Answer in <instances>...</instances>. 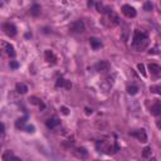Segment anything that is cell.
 <instances>
[{"instance_id":"cell-17","label":"cell","mask_w":161,"mask_h":161,"mask_svg":"<svg viewBox=\"0 0 161 161\" xmlns=\"http://www.w3.org/2000/svg\"><path fill=\"white\" fill-rule=\"evenodd\" d=\"M15 90H17L18 93L25 94L26 92H28V86H26L25 83H17V86H15Z\"/></svg>"},{"instance_id":"cell-6","label":"cell","mask_w":161,"mask_h":161,"mask_svg":"<svg viewBox=\"0 0 161 161\" xmlns=\"http://www.w3.org/2000/svg\"><path fill=\"white\" fill-rule=\"evenodd\" d=\"M110 69H111V64L107 60H99L96 64V71L99 72V73H105V72H108Z\"/></svg>"},{"instance_id":"cell-14","label":"cell","mask_w":161,"mask_h":161,"mask_svg":"<svg viewBox=\"0 0 161 161\" xmlns=\"http://www.w3.org/2000/svg\"><path fill=\"white\" fill-rule=\"evenodd\" d=\"M74 155L77 156V158H80V159H86L87 156H88V151L86 150V149H83V147H78V149H76V151H74Z\"/></svg>"},{"instance_id":"cell-31","label":"cell","mask_w":161,"mask_h":161,"mask_svg":"<svg viewBox=\"0 0 161 161\" xmlns=\"http://www.w3.org/2000/svg\"><path fill=\"white\" fill-rule=\"evenodd\" d=\"M156 53H158V48H154L150 51V54H156Z\"/></svg>"},{"instance_id":"cell-26","label":"cell","mask_w":161,"mask_h":161,"mask_svg":"<svg viewBox=\"0 0 161 161\" xmlns=\"http://www.w3.org/2000/svg\"><path fill=\"white\" fill-rule=\"evenodd\" d=\"M25 130H26V132L32 133V132H34V130H35V127H34L33 125H28V126H25Z\"/></svg>"},{"instance_id":"cell-24","label":"cell","mask_w":161,"mask_h":161,"mask_svg":"<svg viewBox=\"0 0 161 161\" xmlns=\"http://www.w3.org/2000/svg\"><path fill=\"white\" fill-rule=\"evenodd\" d=\"M150 91L154 92V93H161V87H159V86H151L150 87Z\"/></svg>"},{"instance_id":"cell-30","label":"cell","mask_w":161,"mask_h":161,"mask_svg":"<svg viewBox=\"0 0 161 161\" xmlns=\"http://www.w3.org/2000/svg\"><path fill=\"white\" fill-rule=\"evenodd\" d=\"M87 5H88V6H90V8H91V6H93V5H94V1H93V0H88Z\"/></svg>"},{"instance_id":"cell-13","label":"cell","mask_w":161,"mask_h":161,"mask_svg":"<svg viewBox=\"0 0 161 161\" xmlns=\"http://www.w3.org/2000/svg\"><path fill=\"white\" fill-rule=\"evenodd\" d=\"M56 86L57 87H64V88H67V90H69V88L72 87V83L69 82V80H66L63 78H58V79H57Z\"/></svg>"},{"instance_id":"cell-2","label":"cell","mask_w":161,"mask_h":161,"mask_svg":"<svg viewBox=\"0 0 161 161\" xmlns=\"http://www.w3.org/2000/svg\"><path fill=\"white\" fill-rule=\"evenodd\" d=\"M106 24L108 25V26H116V25H118L121 23V19H120V17L115 13V11H112V10H110L108 13L106 14Z\"/></svg>"},{"instance_id":"cell-33","label":"cell","mask_w":161,"mask_h":161,"mask_svg":"<svg viewBox=\"0 0 161 161\" xmlns=\"http://www.w3.org/2000/svg\"><path fill=\"white\" fill-rule=\"evenodd\" d=\"M86 113H87V115H91V113H92V110H91V108H86Z\"/></svg>"},{"instance_id":"cell-23","label":"cell","mask_w":161,"mask_h":161,"mask_svg":"<svg viewBox=\"0 0 161 161\" xmlns=\"http://www.w3.org/2000/svg\"><path fill=\"white\" fill-rule=\"evenodd\" d=\"M137 68H139V71H140V73L144 76V77H146V71H145V66L142 63H140L139 66H137Z\"/></svg>"},{"instance_id":"cell-10","label":"cell","mask_w":161,"mask_h":161,"mask_svg":"<svg viewBox=\"0 0 161 161\" xmlns=\"http://www.w3.org/2000/svg\"><path fill=\"white\" fill-rule=\"evenodd\" d=\"M44 57H45V60H47L48 63H52V64H56L57 63V57H56V54L52 51H45Z\"/></svg>"},{"instance_id":"cell-8","label":"cell","mask_w":161,"mask_h":161,"mask_svg":"<svg viewBox=\"0 0 161 161\" xmlns=\"http://www.w3.org/2000/svg\"><path fill=\"white\" fill-rule=\"evenodd\" d=\"M121 10H122V13H124V15H126L127 18H135L136 14H137L135 8L131 6V5H124Z\"/></svg>"},{"instance_id":"cell-19","label":"cell","mask_w":161,"mask_h":161,"mask_svg":"<svg viewBox=\"0 0 161 161\" xmlns=\"http://www.w3.org/2000/svg\"><path fill=\"white\" fill-rule=\"evenodd\" d=\"M151 113L158 116V115L161 113V105L160 103H155L154 106H151Z\"/></svg>"},{"instance_id":"cell-9","label":"cell","mask_w":161,"mask_h":161,"mask_svg":"<svg viewBox=\"0 0 161 161\" xmlns=\"http://www.w3.org/2000/svg\"><path fill=\"white\" fill-rule=\"evenodd\" d=\"M3 48H4V51H5V53L9 57H15V49H14V47L11 45L10 43H6V42H3Z\"/></svg>"},{"instance_id":"cell-20","label":"cell","mask_w":161,"mask_h":161,"mask_svg":"<svg viewBox=\"0 0 161 161\" xmlns=\"http://www.w3.org/2000/svg\"><path fill=\"white\" fill-rule=\"evenodd\" d=\"M151 155H152L151 147H145L144 150H142V158H144V159H149V158H151Z\"/></svg>"},{"instance_id":"cell-21","label":"cell","mask_w":161,"mask_h":161,"mask_svg":"<svg viewBox=\"0 0 161 161\" xmlns=\"http://www.w3.org/2000/svg\"><path fill=\"white\" fill-rule=\"evenodd\" d=\"M25 121H26V118H19V120L15 121V127L17 128H23L24 127V125H25Z\"/></svg>"},{"instance_id":"cell-25","label":"cell","mask_w":161,"mask_h":161,"mask_svg":"<svg viewBox=\"0 0 161 161\" xmlns=\"http://www.w3.org/2000/svg\"><path fill=\"white\" fill-rule=\"evenodd\" d=\"M144 10H146V11L152 10V4L150 1H146V3L144 4Z\"/></svg>"},{"instance_id":"cell-29","label":"cell","mask_w":161,"mask_h":161,"mask_svg":"<svg viewBox=\"0 0 161 161\" xmlns=\"http://www.w3.org/2000/svg\"><path fill=\"white\" fill-rule=\"evenodd\" d=\"M60 111H62L63 115H68V113H69V110H68L66 106H62V107H60Z\"/></svg>"},{"instance_id":"cell-16","label":"cell","mask_w":161,"mask_h":161,"mask_svg":"<svg viewBox=\"0 0 161 161\" xmlns=\"http://www.w3.org/2000/svg\"><path fill=\"white\" fill-rule=\"evenodd\" d=\"M90 44H91V47L94 49V51H97V49H99L102 47V42L97 39V38H91L90 39Z\"/></svg>"},{"instance_id":"cell-7","label":"cell","mask_w":161,"mask_h":161,"mask_svg":"<svg viewBox=\"0 0 161 161\" xmlns=\"http://www.w3.org/2000/svg\"><path fill=\"white\" fill-rule=\"evenodd\" d=\"M131 135H132L133 137H136V139L139 140V141H141V142H144V144L147 142V133H146V131H145L144 128L131 132Z\"/></svg>"},{"instance_id":"cell-3","label":"cell","mask_w":161,"mask_h":161,"mask_svg":"<svg viewBox=\"0 0 161 161\" xmlns=\"http://www.w3.org/2000/svg\"><path fill=\"white\" fill-rule=\"evenodd\" d=\"M115 79H116V74H112V76H108V77H106L105 79L102 80V83L99 84V87H101L102 91H110L111 88H112V86L115 84Z\"/></svg>"},{"instance_id":"cell-22","label":"cell","mask_w":161,"mask_h":161,"mask_svg":"<svg viewBox=\"0 0 161 161\" xmlns=\"http://www.w3.org/2000/svg\"><path fill=\"white\" fill-rule=\"evenodd\" d=\"M127 92H128V94H136L137 92H139V87L137 86H130L128 88H127Z\"/></svg>"},{"instance_id":"cell-28","label":"cell","mask_w":161,"mask_h":161,"mask_svg":"<svg viewBox=\"0 0 161 161\" xmlns=\"http://www.w3.org/2000/svg\"><path fill=\"white\" fill-rule=\"evenodd\" d=\"M29 101H30V102H32V103H33V105H40V103H42V102H39V101H40V99H38V98H35V97H32V98H30V99H29Z\"/></svg>"},{"instance_id":"cell-12","label":"cell","mask_w":161,"mask_h":161,"mask_svg":"<svg viewBox=\"0 0 161 161\" xmlns=\"http://www.w3.org/2000/svg\"><path fill=\"white\" fill-rule=\"evenodd\" d=\"M149 71H150L152 74H155V76L161 74V67L159 66V64H156V63H150V64H149Z\"/></svg>"},{"instance_id":"cell-1","label":"cell","mask_w":161,"mask_h":161,"mask_svg":"<svg viewBox=\"0 0 161 161\" xmlns=\"http://www.w3.org/2000/svg\"><path fill=\"white\" fill-rule=\"evenodd\" d=\"M147 40V34L144 33V32H140V30H135L133 33V40L132 43L135 47H142V43H146Z\"/></svg>"},{"instance_id":"cell-11","label":"cell","mask_w":161,"mask_h":161,"mask_svg":"<svg viewBox=\"0 0 161 161\" xmlns=\"http://www.w3.org/2000/svg\"><path fill=\"white\" fill-rule=\"evenodd\" d=\"M1 159H3V161H10V160H14V161H20V159L17 158V156H14V155H13V152H11V151H5V152L3 154Z\"/></svg>"},{"instance_id":"cell-15","label":"cell","mask_w":161,"mask_h":161,"mask_svg":"<svg viewBox=\"0 0 161 161\" xmlns=\"http://www.w3.org/2000/svg\"><path fill=\"white\" fill-rule=\"evenodd\" d=\"M45 125H47L48 128H56L57 126L60 125V121L58 120V118H49V120L45 122Z\"/></svg>"},{"instance_id":"cell-27","label":"cell","mask_w":161,"mask_h":161,"mask_svg":"<svg viewBox=\"0 0 161 161\" xmlns=\"http://www.w3.org/2000/svg\"><path fill=\"white\" fill-rule=\"evenodd\" d=\"M10 68H13V69H17V68H19V63L15 62V60H11V62H10Z\"/></svg>"},{"instance_id":"cell-34","label":"cell","mask_w":161,"mask_h":161,"mask_svg":"<svg viewBox=\"0 0 161 161\" xmlns=\"http://www.w3.org/2000/svg\"><path fill=\"white\" fill-rule=\"evenodd\" d=\"M156 125H158V127L161 130V121H158V124H156Z\"/></svg>"},{"instance_id":"cell-4","label":"cell","mask_w":161,"mask_h":161,"mask_svg":"<svg viewBox=\"0 0 161 161\" xmlns=\"http://www.w3.org/2000/svg\"><path fill=\"white\" fill-rule=\"evenodd\" d=\"M84 29H86V26H84V23L83 20H80V19H78V20H74L72 22L69 24V30L72 33H83Z\"/></svg>"},{"instance_id":"cell-18","label":"cell","mask_w":161,"mask_h":161,"mask_svg":"<svg viewBox=\"0 0 161 161\" xmlns=\"http://www.w3.org/2000/svg\"><path fill=\"white\" fill-rule=\"evenodd\" d=\"M40 11H42V8H40V5H38V4H34V5L30 8V14H32L33 17H38V15L40 14Z\"/></svg>"},{"instance_id":"cell-5","label":"cell","mask_w":161,"mask_h":161,"mask_svg":"<svg viewBox=\"0 0 161 161\" xmlns=\"http://www.w3.org/2000/svg\"><path fill=\"white\" fill-rule=\"evenodd\" d=\"M3 29H4V32H5V34L8 37H15L17 35V26H15L13 23H10V22H8L5 23V24L3 25Z\"/></svg>"},{"instance_id":"cell-32","label":"cell","mask_w":161,"mask_h":161,"mask_svg":"<svg viewBox=\"0 0 161 161\" xmlns=\"http://www.w3.org/2000/svg\"><path fill=\"white\" fill-rule=\"evenodd\" d=\"M5 133V125L1 124V135H4Z\"/></svg>"}]
</instances>
